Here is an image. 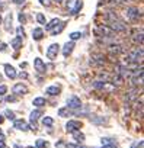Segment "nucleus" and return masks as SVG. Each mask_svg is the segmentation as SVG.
<instances>
[{"mask_svg":"<svg viewBox=\"0 0 144 148\" xmlns=\"http://www.w3.org/2000/svg\"><path fill=\"white\" fill-rule=\"evenodd\" d=\"M95 34H96V36L103 38V41H105V39L114 41V38H115V32H114L108 25H98V26L95 28Z\"/></svg>","mask_w":144,"mask_h":148,"instance_id":"obj_1","label":"nucleus"},{"mask_svg":"<svg viewBox=\"0 0 144 148\" xmlns=\"http://www.w3.org/2000/svg\"><path fill=\"white\" fill-rule=\"evenodd\" d=\"M125 13H127V18H128L131 22H138V21L143 19V13H141V10H140L138 8H135V6H130V8H127V9H125Z\"/></svg>","mask_w":144,"mask_h":148,"instance_id":"obj_2","label":"nucleus"},{"mask_svg":"<svg viewBox=\"0 0 144 148\" xmlns=\"http://www.w3.org/2000/svg\"><path fill=\"white\" fill-rule=\"evenodd\" d=\"M108 52L111 54V57H118L119 54H124L125 52V48L119 44V42H111L108 44Z\"/></svg>","mask_w":144,"mask_h":148,"instance_id":"obj_3","label":"nucleus"},{"mask_svg":"<svg viewBox=\"0 0 144 148\" xmlns=\"http://www.w3.org/2000/svg\"><path fill=\"white\" fill-rule=\"evenodd\" d=\"M108 26L116 34V32H127L128 31V25L124 22V19H119L116 22H112V23H108Z\"/></svg>","mask_w":144,"mask_h":148,"instance_id":"obj_4","label":"nucleus"},{"mask_svg":"<svg viewBox=\"0 0 144 148\" xmlns=\"http://www.w3.org/2000/svg\"><path fill=\"white\" fill-rule=\"evenodd\" d=\"M65 103H67L65 108H68L70 110H76V109H80L82 108V100L77 96H70Z\"/></svg>","mask_w":144,"mask_h":148,"instance_id":"obj_5","label":"nucleus"},{"mask_svg":"<svg viewBox=\"0 0 144 148\" xmlns=\"http://www.w3.org/2000/svg\"><path fill=\"white\" fill-rule=\"evenodd\" d=\"M90 64L95 67H103L106 64V58L103 54H92L90 57Z\"/></svg>","mask_w":144,"mask_h":148,"instance_id":"obj_6","label":"nucleus"},{"mask_svg":"<svg viewBox=\"0 0 144 148\" xmlns=\"http://www.w3.org/2000/svg\"><path fill=\"white\" fill-rule=\"evenodd\" d=\"M58 52H60V45H58V44H51V45L47 48V57H48L50 60H55L57 55H58Z\"/></svg>","mask_w":144,"mask_h":148,"instance_id":"obj_7","label":"nucleus"},{"mask_svg":"<svg viewBox=\"0 0 144 148\" xmlns=\"http://www.w3.org/2000/svg\"><path fill=\"white\" fill-rule=\"evenodd\" d=\"M130 86L131 87H138L140 86V89L143 87V73L134 74V76L130 79Z\"/></svg>","mask_w":144,"mask_h":148,"instance_id":"obj_8","label":"nucleus"},{"mask_svg":"<svg viewBox=\"0 0 144 148\" xmlns=\"http://www.w3.org/2000/svg\"><path fill=\"white\" fill-rule=\"evenodd\" d=\"M138 99V87H131L130 90H127L125 93V100L130 103V102H134Z\"/></svg>","mask_w":144,"mask_h":148,"instance_id":"obj_9","label":"nucleus"},{"mask_svg":"<svg viewBox=\"0 0 144 148\" xmlns=\"http://www.w3.org/2000/svg\"><path fill=\"white\" fill-rule=\"evenodd\" d=\"M82 128V122L80 121H68L65 123V131L67 132H74V131H79Z\"/></svg>","mask_w":144,"mask_h":148,"instance_id":"obj_10","label":"nucleus"},{"mask_svg":"<svg viewBox=\"0 0 144 148\" xmlns=\"http://www.w3.org/2000/svg\"><path fill=\"white\" fill-rule=\"evenodd\" d=\"M131 39H132V42H134L137 47H138V45L143 47V28H140V31L135 29L134 34H132V38H131Z\"/></svg>","mask_w":144,"mask_h":148,"instance_id":"obj_11","label":"nucleus"},{"mask_svg":"<svg viewBox=\"0 0 144 148\" xmlns=\"http://www.w3.org/2000/svg\"><path fill=\"white\" fill-rule=\"evenodd\" d=\"M34 67H35V70H37L39 74H45V73H47L45 62H44L41 58H35V61H34Z\"/></svg>","mask_w":144,"mask_h":148,"instance_id":"obj_12","label":"nucleus"},{"mask_svg":"<svg viewBox=\"0 0 144 148\" xmlns=\"http://www.w3.org/2000/svg\"><path fill=\"white\" fill-rule=\"evenodd\" d=\"M5 74H6L8 79H12V80L16 79V76H18V73H16L15 67L10 65V64H6V65H5Z\"/></svg>","mask_w":144,"mask_h":148,"instance_id":"obj_13","label":"nucleus"},{"mask_svg":"<svg viewBox=\"0 0 144 148\" xmlns=\"http://www.w3.org/2000/svg\"><path fill=\"white\" fill-rule=\"evenodd\" d=\"M119 19H122L116 12H112V10H109V12H106L105 13V21L108 22V23H112V22H116V21H119Z\"/></svg>","mask_w":144,"mask_h":148,"instance_id":"obj_14","label":"nucleus"},{"mask_svg":"<svg viewBox=\"0 0 144 148\" xmlns=\"http://www.w3.org/2000/svg\"><path fill=\"white\" fill-rule=\"evenodd\" d=\"M13 93L15 95H25V93H28V87L23 83H16L13 86Z\"/></svg>","mask_w":144,"mask_h":148,"instance_id":"obj_15","label":"nucleus"},{"mask_svg":"<svg viewBox=\"0 0 144 148\" xmlns=\"http://www.w3.org/2000/svg\"><path fill=\"white\" fill-rule=\"evenodd\" d=\"M15 129H19V131H29L31 126H29L23 119H18V121H15Z\"/></svg>","mask_w":144,"mask_h":148,"instance_id":"obj_16","label":"nucleus"},{"mask_svg":"<svg viewBox=\"0 0 144 148\" xmlns=\"http://www.w3.org/2000/svg\"><path fill=\"white\" fill-rule=\"evenodd\" d=\"M22 42H23V38H21V36H15V38L10 41V45H12V48H13L15 51H19V49L22 48Z\"/></svg>","mask_w":144,"mask_h":148,"instance_id":"obj_17","label":"nucleus"},{"mask_svg":"<svg viewBox=\"0 0 144 148\" xmlns=\"http://www.w3.org/2000/svg\"><path fill=\"white\" fill-rule=\"evenodd\" d=\"M73 48H74V42H73V41L67 42V44L63 47V55H64V57H68L71 52H73Z\"/></svg>","mask_w":144,"mask_h":148,"instance_id":"obj_18","label":"nucleus"},{"mask_svg":"<svg viewBox=\"0 0 144 148\" xmlns=\"http://www.w3.org/2000/svg\"><path fill=\"white\" fill-rule=\"evenodd\" d=\"M32 38H34V41H41L44 38V31L41 28H34L32 29Z\"/></svg>","mask_w":144,"mask_h":148,"instance_id":"obj_19","label":"nucleus"},{"mask_svg":"<svg viewBox=\"0 0 144 148\" xmlns=\"http://www.w3.org/2000/svg\"><path fill=\"white\" fill-rule=\"evenodd\" d=\"M60 23H61V21H60L58 18H54V19H52L51 22H48V23H45V29L51 32V31H52V29H54V28H55L57 25H60Z\"/></svg>","mask_w":144,"mask_h":148,"instance_id":"obj_20","label":"nucleus"},{"mask_svg":"<svg viewBox=\"0 0 144 148\" xmlns=\"http://www.w3.org/2000/svg\"><path fill=\"white\" fill-rule=\"evenodd\" d=\"M42 116V112L39 110V109H37V110H32L31 112V122H32V125H34V128H35V122L38 121V118H41Z\"/></svg>","mask_w":144,"mask_h":148,"instance_id":"obj_21","label":"nucleus"},{"mask_svg":"<svg viewBox=\"0 0 144 148\" xmlns=\"http://www.w3.org/2000/svg\"><path fill=\"white\" fill-rule=\"evenodd\" d=\"M122 83H124V77L115 73V74H114V77H112V82H111V84H114V86L116 87V86H121Z\"/></svg>","mask_w":144,"mask_h":148,"instance_id":"obj_22","label":"nucleus"},{"mask_svg":"<svg viewBox=\"0 0 144 148\" xmlns=\"http://www.w3.org/2000/svg\"><path fill=\"white\" fill-rule=\"evenodd\" d=\"M60 87H57V86H50L47 90H45V93L47 95H50V96H58L60 95Z\"/></svg>","mask_w":144,"mask_h":148,"instance_id":"obj_23","label":"nucleus"},{"mask_svg":"<svg viewBox=\"0 0 144 148\" xmlns=\"http://www.w3.org/2000/svg\"><path fill=\"white\" fill-rule=\"evenodd\" d=\"M58 115L61 118H68V116L73 115V112H71L68 108H61V109H58Z\"/></svg>","mask_w":144,"mask_h":148,"instance_id":"obj_24","label":"nucleus"},{"mask_svg":"<svg viewBox=\"0 0 144 148\" xmlns=\"http://www.w3.org/2000/svg\"><path fill=\"white\" fill-rule=\"evenodd\" d=\"M106 84H108V82H101V80L93 82V87L98 89V90H105L106 89Z\"/></svg>","mask_w":144,"mask_h":148,"instance_id":"obj_25","label":"nucleus"},{"mask_svg":"<svg viewBox=\"0 0 144 148\" xmlns=\"http://www.w3.org/2000/svg\"><path fill=\"white\" fill-rule=\"evenodd\" d=\"M45 99L44 97H35L34 100H32V105L34 106H37V108H42V106H45Z\"/></svg>","mask_w":144,"mask_h":148,"instance_id":"obj_26","label":"nucleus"},{"mask_svg":"<svg viewBox=\"0 0 144 148\" xmlns=\"http://www.w3.org/2000/svg\"><path fill=\"white\" fill-rule=\"evenodd\" d=\"M71 135H73V138H74L77 142H83V141H85V135H83L80 131H74V132H71Z\"/></svg>","mask_w":144,"mask_h":148,"instance_id":"obj_27","label":"nucleus"},{"mask_svg":"<svg viewBox=\"0 0 144 148\" xmlns=\"http://www.w3.org/2000/svg\"><path fill=\"white\" fill-rule=\"evenodd\" d=\"M102 144L105 147H115L116 145V141L112 139V138H102Z\"/></svg>","mask_w":144,"mask_h":148,"instance_id":"obj_28","label":"nucleus"},{"mask_svg":"<svg viewBox=\"0 0 144 148\" xmlns=\"http://www.w3.org/2000/svg\"><path fill=\"white\" fill-rule=\"evenodd\" d=\"M64 25H65V23H64V22H61V23H60L58 26H55V28H54V29L51 31V35H54V36H55L57 34H60V32H61V31L64 29Z\"/></svg>","mask_w":144,"mask_h":148,"instance_id":"obj_29","label":"nucleus"},{"mask_svg":"<svg viewBox=\"0 0 144 148\" xmlns=\"http://www.w3.org/2000/svg\"><path fill=\"white\" fill-rule=\"evenodd\" d=\"M52 123H54V119L50 118V116H45V118L42 119V125H44V126H52Z\"/></svg>","mask_w":144,"mask_h":148,"instance_id":"obj_30","label":"nucleus"},{"mask_svg":"<svg viewBox=\"0 0 144 148\" xmlns=\"http://www.w3.org/2000/svg\"><path fill=\"white\" fill-rule=\"evenodd\" d=\"M80 9H82V0H77V3L74 5V8L71 9V15H76Z\"/></svg>","mask_w":144,"mask_h":148,"instance_id":"obj_31","label":"nucleus"},{"mask_svg":"<svg viewBox=\"0 0 144 148\" xmlns=\"http://www.w3.org/2000/svg\"><path fill=\"white\" fill-rule=\"evenodd\" d=\"M80 38H82V32H71V34H70V39L73 41V42H74L76 39H80Z\"/></svg>","mask_w":144,"mask_h":148,"instance_id":"obj_32","label":"nucleus"},{"mask_svg":"<svg viewBox=\"0 0 144 148\" xmlns=\"http://www.w3.org/2000/svg\"><path fill=\"white\" fill-rule=\"evenodd\" d=\"M64 3H65V6L71 10V9L74 8V5L77 3V0H64Z\"/></svg>","mask_w":144,"mask_h":148,"instance_id":"obj_33","label":"nucleus"},{"mask_svg":"<svg viewBox=\"0 0 144 148\" xmlns=\"http://www.w3.org/2000/svg\"><path fill=\"white\" fill-rule=\"evenodd\" d=\"M5 23H6V31H10V28H12V15H8L6 16Z\"/></svg>","mask_w":144,"mask_h":148,"instance_id":"obj_34","label":"nucleus"},{"mask_svg":"<svg viewBox=\"0 0 144 148\" xmlns=\"http://www.w3.org/2000/svg\"><path fill=\"white\" fill-rule=\"evenodd\" d=\"M37 21H38V23H41V25H45L47 22H45V16L42 15V13H37Z\"/></svg>","mask_w":144,"mask_h":148,"instance_id":"obj_35","label":"nucleus"},{"mask_svg":"<svg viewBox=\"0 0 144 148\" xmlns=\"http://www.w3.org/2000/svg\"><path fill=\"white\" fill-rule=\"evenodd\" d=\"M48 147V142L42 141V139H38L37 141V148H47Z\"/></svg>","mask_w":144,"mask_h":148,"instance_id":"obj_36","label":"nucleus"},{"mask_svg":"<svg viewBox=\"0 0 144 148\" xmlns=\"http://www.w3.org/2000/svg\"><path fill=\"white\" fill-rule=\"evenodd\" d=\"M5 116H6L8 119H10V121H15V113H13L12 110H6V112H5Z\"/></svg>","mask_w":144,"mask_h":148,"instance_id":"obj_37","label":"nucleus"},{"mask_svg":"<svg viewBox=\"0 0 144 148\" xmlns=\"http://www.w3.org/2000/svg\"><path fill=\"white\" fill-rule=\"evenodd\" d=\"M16 32H18V36H21V38H23V36H25V31H23V28H22V26H18Z\"/></svg>","mask_w":144,"mask_h":148,"instance_id":"obj_38","label":"nucleus"},{"mask_svg":"<svg viewBox=\"0 0 144 148\" xmlns=\"http://www.w3.org/2000/svg\"><path fill=\"white\" fill-rule=\"evenodd\" d=\"M6 93H8V87L2 84V86H0V96H3V95H6Z\"/></svg>","mask_w":144,"mask_h":148,"instance_id":"obj_39","label":"nucleus"},{"mask_svg":"<svg viewBox=\"0 0 144 148\" xmlns=\"http://www.w3.org/2000/svg\"><path fill=\"white\" fill-rule=\"evenodd\" d=\"M19 21H21V23H25V22H26V18H25V15H23V13H21V15H19Z\"/></svg>","mask_w":144,"mask_h":148,"instance_id":"obj_40","label":"nucleus"},{"mask_svg":"<svg viewBox=\"0 0 144 148\" xmlns=\"http://www.w3.org/2000/svg\"><path fill=\"white\" fill-rule=\"evenodd\" d=\"M141 145H143V142H141V141H140V142H134V144H132V148H140Z\"/></svg>","mask_w":144,"mask_h":148,"instance_id":"obj_41","label":"nucleus"},{"mask_svg":"<svg viewBox=\"0 0 144 148\" xmlns=\"http://www.w3.org/2000/svg\"><path fill=\"white\" fill-rule=\"evenodd\" d=\"M6 100H8V102H15V100H16V97H15V96H8V97H6Z\"/></svg>","mask_w":144,"mask_h":148,"instance_id":"obj_42","label":"nucleus"},{"mask_svg":"<svg viewBox=\"0 0 144 148\" xmlns=\"http://www.w3.org/2000/svg\"><path fill=\"white\" fill-rule=\"evenodd\" d=\"M65 148H77L76 144H65Z\"/></svg>","mask_w":144,"mask_h":148,"instance_id":"obj_43","label":"nucleus"},{"mask_svg":"<svg viewBox=\"0 0 144 148\" xmlns=\"http://www.w3.org/2000/svg\"><path fill=\"white\" fill-rule=\"evenodd\" d=\"M6 49V44H0V51H5Z\"/></svg>","mask_w":144,"mask_h":148,"instance_id":"obj_44","label":"nucleus"},{"mask_svg":"<svg viewBox=\"0 0 144 148\" xmlns=\"http://www.w3.org/2000/svg\"><path fill=\"white\" fill-rule=\"evenodd\" d=\"M0 148H6V145H5L3 139H0Z\"/></svg>","mask_w":144,"mask_h":148,"instance_id":"obj_45","label":"nucleus"},{"mask_svg":"<svg viewBox=\"0 0 144 148\" xmlns=\"http://www.w3.org/2000/svg\"><path fill=\"white\" fill-rule=\"evenodd\" d=\"M54 2H55L57 5H61V3H64V0H54Z\"/></svg>","mask_w":144,"mask_h":148,"instance_id":"obj_46","label":"nucleus"},{"mask_svg":"<svg viewBox=\"0 0 144 148\" xmlns=\"http://www.w3.org/2000/svg\"><path fill=\"white\" fill-rule=\"evenodd\" d=\"M3 121H5V118H3V116H0V125L3 123Z\"/></svg>","mask_w":144,"mask_h":148,"instance_id":"obj_47","label":"nucleus"},{"mask_svg":"<svg viewBox=\"0 0 144 148\" xmlns=\"http://www.w3.org/2000/svg\"><path fill=\"white\" fill-rule=\"evenodd\" d=\"M0 139H3V134H2V129H0Z\"/></svg>","mask_w":144,"mask_h":148,"instance_id":"obj_48","label":"nucleus"},{"mask_svg":"<svg viewBox=\"0 0 144 148\" xmlns=\"http://www.w3.org/2000/svg\"><path fill=\"white\" fill-rule=\"evenodd\" d=\"M102 148H115V147H102Z\"/></svg>","mask_w":144,"mask_h":148,"instance_id":"obj_49","label":"nucleus"},{"mask_svg":"<svg viewBox=\"0 0 144 148\" xmlns=\"http://www.w3.org/2000/svg\"><path fill=\"white\" fill-rule=\"evenodd\" d=\"M0 23H2V15H0Z\"/></svg>","mask_w":144,"mask_h":148,"instance_id":"obj_50","label":"nucleus"},{"mask_svg":"<svg viewBox=\"0 0 144 148\" xmlns=\"http://www.w3.org/2000/svg\"><path fill=\"white\" fill-rule=\"evenodd\" d=\"M26 148H34V147H26ZM35 148H37V147H35Z\"/></svg>","mask_w":144,"mask_h":148,"instance_id":"obj_51","label":"nucleus"},{"mask_svg":"<svg viewBox=\"0 0 144 148\" xmlns=\"http://www.w3.org/2000/svg\"><path fill=\"white\" fill-rule=\"evenodd\" d=\"M77 148H85V147H77Z\"/></svg>","mask_w":144,"mask_h":148,"instance_id":"obj_52","label":"nucleus"},{"mask_svg":"<svg viewBox=\"0 0 144 148\" xmlns=\"http://www.w3.org/2000/svg\"><path fill=\"white\" fill-rule=\"evenodd\" d=\"M0 102H2V96H0Z\"/></svg>","mask_w":144,"mask_h":148,"instance_id":"obj_53","label":"nucleus"},{"mask_svg":"<svg viewBox=\"0 0 144 148\" xmlns=\"http://www.w3.org/2000/svg\"><path fill=\"white\" fill-rule=\"evenodd\" d=\"M127 2H132V0H127Z\"/></svg>","mask_w":144,"mask_h":148,"instance_id":"obj_54","label":"nucleus"},{"mask_svg":"<svg viewBox=\"0 0 144 148\" xmlns=\"http://www.w3.org/2000/svg\"><path fill=\"white\" fill-rule=\"evenodd\" d=\"M15 148H21V147H15Z\"/></svg>","mask_w":144,"mask_h":148,"instance_id":"obj_55","label":"nucleus"}]
</instances>
